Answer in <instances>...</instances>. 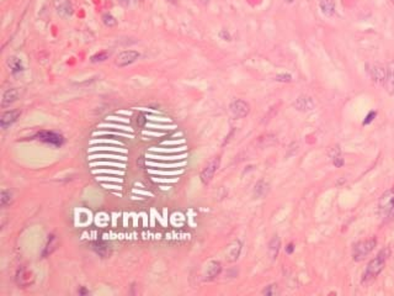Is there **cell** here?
<instances>
[{
    "instance_id": "cell-1",
    "label": "cell",
    "mask_w": 394,
    "mask_h": 296,
    "mask_svg": "<svg viewBox=\"0 0 394 296\" xmlns=\"http://www.w3.org/2000/svg\"><path fill=\"white\" fill-rule=\"evenodd\" d=\"M391 257V249L385 248L377 254L373 259H371L370 263L367 264L366 270H365L364 275H362V284H370L372 283L381 273L385 269L386 263H387L388 258Z\"/></svg>"
},
{
    "instance_id": "cell-2",
    "label": "cell",
    "mask_w": 394,
    "mask_h": 296,
    "mask_svg": "<svg viewBox=\"0 0 394 296\" xmlns=\"http://www.w3.org/2000/svg\"><path fill=\"white\" fill-rule=\"evenodd\" d=\"M378 213L385 222L394 218V187L386 190L378 200Z\"/></svg>"
},
{
    "instance_id": "cell-3",
    "label": "cell",
    "mask_w": 394,
    "mask_h": 296,
    "mask_svg": "<svg viewBox=\"0 0 394 296\" xmlns=\"http://www.w3.org/2000/svg\"><path fill=\"white\" fill-rule=\"evenodd\" d=\"M377 246V239L370 238L365 239V241L357 242L354 247H352V258L355 262H362L367 258L371 254V252L376 248Z\"/></svg>"
},
{
    "instance_id": "cell-4",
    "label": "cell",
    "mask_w": 394,
    "mask_h": 296,
    "mask_svg": "<svg viewBox=\"0 0 394 296\" xmlns=\"http://www.w3.org/2000/svg\"><path fill=\"white\" fill-rule=\"evenodd\" d=\"M366 72L375 83L383 84L386 79V74H387V67L381 63H367Z\"/></svg>"
},
{
    "instance_id": "cell-5",
    "label": "cell",
    "mask_w": 394,
    "mask_h": 296,
    "mask_svg": "<svg viewBox=\"0 0 394 296\" xmlns=\"http://www.w3.org/2000/svg\"><path fill=\"white\" fill-rule=\"evenodd\" d=\"M220 164H221L220 157H216V158L211 159V161L206 164V167L202 169V172H201L200 174V179L201 182H202V184L205 185L210 184L211 180H212L213 177H215L216 172H217L218 168H220Z\"/></svg>"
},
{
    "instance_id": "cell-6",
    "label": "cell",
    "mask_w": 394,
    "mask_h": 296,
    "mask_svg": "<svg viewBox=\"0 0 394 296\" xmlns=\"http://www.w3.org/2000/svg\"><path fill=\"white\" fill-rule=\"evenodd\" d=\"M38 141L45 142L47 145L55 146V147H61L64 143V137L59 133L53 132V131H40L37 135L35 136Z\"/></svg>"
},
{
    "instance_id": "cell-7",
    "label": "cell",
    "mask_w": 394,
    "mask_h": 296,
    "mask_svg": "<svg viewBox=\"0 0 394 296\" xmlns=\"http://www.w3.org/2000/svg\"><path fill=\"white\" fill-rule=\"evenodd\" d=\"M15 283H16L17 287L22 288V289L32 287L33 283H35V275L27 268H20L15 274Z\"/></svg>"
},
{
    "instance_id": "cell-8",
    "label": "cell",
    "mask_w": 394,
    "mask_h": 296,
    "mask_svg": "<svg viewBox=\"0 0 394 296\" xmlns=\"http://www.w3.org/2000/svg\"><path fill=\"white\" fill-rule=\"evenodd\" d=\"M229 110H231V114L236 118H244L248 116L249 112H250V106H249V104L245 100L236 99L229 105Z\"/></svg>"
},
{
    "instance_id": "cell-9",
    "label": "cell",
    "mask_w": 394,
    "mask_h": 296,
    "mask_svg": "<svg viewBox=\"0 0 394 296\" xmlns=\"http://www.w3.org/2000/svg\"><path fill=\"white\" fill-rule=\"evenodd\" d=\"M141 57L140 52L135 50H128V51H123L121 52L120 55L117 56L116 58V66L120 67V68H123V67L131 66L132 63H135L138 58Z\"/></svg>"
},
{
    "instance_id": "cell-10",
    "label": "cell",
    "mask_w": 394,
    "mask_h": 296,
    "mask_svg": "<svg viewBox=\"0 0 394 296\" xmlns=\"http://www.w3.org/2000/svg\"><path fill=\"white\" fill-rule=\"evenodd\" d=\"M293 107L298 110V111L308 112L315 107V102H314L313 98L310 97V95H300L293 102Z\"/></svg>"
},
{
    "instance_id": "cell-11",
    "label": "cell",
    "mask_w": 394,
    "mask_h": 296,
    "mask_svg": "<svg viewBox=\"0 0 394 296\" xmlns=\"http://www.w3.org/2000/svg\"><path fill=\"white\" fill-rule=\"evenodd\" d=\"M241 249H243V243H241L240 241L236 239V241L232 242V243L227 247V251H226L227 261L231 262V263L236 262V259L240 257Z\"/></svg>"
},
{
    "instance_id": "cell-12",
    "label": "cell",
    "mask_w": 394,
    "mask_h": 296,
    "mask_svg": "<svg viewBox=\"0 0 394 296\" xmlns=\"http://www.w3.org/2000/svg\"><path fill=\"white\" fill-rule=\"evenodd\" d=\"M20 115H21V112H20L19 110H10V111L4 112V114L1 115V118H0V127H1L2 130L9 128L10 126H12L17 120H19Z\"/></svg>"
},
{
    "instance_id": "cell-13",
    "label": "cell",
    "mask_w": 394,
    "mask_h": 296,
    "mask_svg": "<svg viewBox=\"0 0 394 296\" xmlns=\"http://www.w3.org/2000/svg\"><path fill=\"white\" fill-rule=\"evenodd\" d=\"M387 74H386V79L383 82V87H385L386 92L390 95H394V62H391L390 64H387Z\"/></svg>"
},
{
    "instance_id": "cell-14",
    "label": "cell",
    "mask_w": 394,
    "mask_h": 296,
    "mask_svg": "<svg viewBox=\"0 0 394 296\" xmlns=\"http://www.w3.org/2000/svg\"><path fill=\"white\" fill-rule=\"evenodd\" d=\"M222 272V264L218 261H212L206 266L205 269V279L206 280H213L218 277Z\"/></svg>"
},
{
    "instance_id": "cell-15",
    "label": "cell",
    "mask_w": 394,
    "mask_h": 296,
    "mask_svg": "<svg viewBox=\"0 0 394 296\" xmlns=\"http://www.w3.org/2000/svg\"><path fill=\"white\" fill-rule=\"evenodd\" d=\"M319 9L326 17H333L336 12V5L334 0H320Z\"/></svg>"
},
{
    "instance_id": "cell-16",
    "label": "cell",
    "mask_w": 394,
    "mask_h": 296,
    "mask_svg": "<svg viewBox=\"0 0 394 296\" xmlns=\"http://www.w3.org/2000/svg\"><path fill=\"white\" fill-rule=\"evenodd\" d=\"M19 90L12 88V89H7L6 92H4L2 94V99H1V107H6L9 105H11L12 102L16 101L19 99Z\"/></svg>"
},
{
    "instance_id": "cell-17",
    "label": "cell",
    "mask_w": 394,
    "mask_h": 296,
    "mask_svg": "<svg viewBox=\"0 0 394 296\" xmlns=\"http://www.w3.org/2000/svg\"><path fill=\"white\" fill-rule=\"evenodd\" d=\"M56 10L61 16H71L73 14V7L69 0H57Z\"/></svg>"
},
{
    "instance_id": "cell-18",
    "label": "cell",
    "mask_w": 394,
    "mask_h": 296,
    "mask_svg": "<svg viewBox=\"0 0 394 296\" xmlns=\"http://www.w3.org/2000/svg\"><path fill=\"white\" fill-rule=\"evenodd\" d=\"M58 244H59L58 237H57L56 235H50V236H48L47 243H46L45 248H43V252H42L43 258H46V257L51 256V254H52L53 252H55L56 249H57Z\"/></svg>"
},
{
    "instance_id": "cell-19",
    "label": "cell",
    "mask_w": 394,
    "mask_h": 296,
    "mask_svg": "<svg viewBox=\"0 0 394 296\" xmlns=\"http://www.w3.org/2000/svg\"><path fill=\"white\" fill-rule=\"evenodd\" d=\"M270 192V185L265 180H259L254 187V195L256 197H266L267 193Z\"/></svg>"
},
{
    "instance_id": "cell-20",
    "label": "cell",
    "mask_w": 394,
    "mask_h": 296,
    "mask_svg": "<svg viewBox=\"0 0 394 296\" xmlns=\"http://www.w3.org/2000/svg\"><path fill=\"white\" fill-rule=\"evenodd\" d=\"M280 248H281V239L277 236H275L269 243V253L271 256V258H276L280 252Z\"/></svg>"
},
{
    "instance_id": "cell-21",
    "label": "cell",
    "mask_w": 394,
    "mask_h": 296,
    "mask_svg": "<svg viewBox=\"0 0 394 296\" xmlns=\"http://www.w3.org/2000/svg\"><path fill=\"white\" fill-rule=\"evenodd\" d=\"M7 66H9L10 72H11L12 74H17L20 73V72L24 71L22 62L16 57H10L9 61H7Z\"/></svg>"
},
{
    "instance_id": "cell-22",
    "label": "cell",
    "mask_w": 394,
    "mask_h": 296,
    "mask_svg": "<svg viewBox=\"0 0 394 296\" xmlns=\"http://www.w3.org/2000/svg\"><path fill=\"white\" fill-rule=\"evenodd\" d=\"M92 248L96 252L97 254H100L101 257H107L110 254V246L109 244L104 243V242H95L92 244Z\"/></svg>"
},
{
    "instance_id": "cell-23",
    "label": "cell",
    "mask_w": 394,
    "mask_h": 296,
    "mask_svg": "<svg viewBox=\"0 0 394 296\" xmlns=\"http://www.w3.org/2000/svg\"><path fill=\"white\" fill-rule=\"evenodd\" d=\"M12 202V194L11 192L6 189L1 190V195H0V205L1 207H6L7 205H10Z\"/></svg>"
},
{
    "instance_id": "cell-24",
    "label": "cell",
    "mask_w": 394,
    "mask_h": 296,
    "mask_svg": "<svg viewBox=\"0 0 394 296\" xmlns=\"http://www.w3.org/2000/svg\"><path fill=\"white\" fill-rule=\"evenodd\" d=\"M262 295H266V296H275L279 294V287H277V284H270L267 285L266 288H265L264 290L261 292Z\"/></svg>"
},
{
    "instance_id": "cell-25",
    "label": "cell",
    "mask_w": 394,
    "mask_h": 296,
    "mask_svg": "<svg viewBox=\"0 0 394 296\" xmlns=\"http://www.w3.org/2000/svg\"><path fill=\"white\" fill-rule=\"evenodd\" d=\"M102 21H104V24L109 27H113L117 25V20H116L111 14L102 15Z\"/></svg>"
},
{
    "instance_id": "cell-26",
    "label": "cell",
    "mask_w": 394,
    "mask_h": 296,
    "mask_svg": "<svg viewBox=\"0 0 394 296\" xmlns=\"http://www.w3.org/2000/svg\"><path fill=\"white\" fill-rule=\"evenodd\" d=\"M118 2L125 7H135L140 4L141 0H118Z\"/></svg>"
},
{
    "instance_id": "cell-27",
    "label": "cell",
    "mask_w": 394,
    "mask_h": 296,
    "mask_svg": "<svg viewBox=\"0 0 394 296\" xmlns=\"http://www.w3.org/2000/svg\"><path fill=\"white\" fill-rule=\"evenodd\" d=\"M376 117H377V111L372 110V111H370L366 115V117H365V120H364V122H362V125H364V126L370 125L371 122H373V120H375Z\"/></svg>"
},
{
    "instance_id": "cell-28",
    "label": "cell",
    "mask_w": 394,
    "mask_h": 296,
    "mask_svg": "<svg viewBox=\"0 0 394 296\" xmlns=\"http://www.w3.org/2000/svg\"><path fill=\"white\" fill-rule=\"evenodd\" d=\"M109 57V55H107L106 52H100V53H96V55H94L91 57V62L92 63H96V62H102L105 61V59H107Z\"/></svg>"
},
{
    "instance_id": "cell-29",
    "label": "cell",
    "mask_w": 394,
    "mask_h": 296,
    "mask_svg": "<svg viewBox=\"0 0 394 296\" xmlns=\"http://www.w3.org/2000/svg\"><path fill=\"white\" fill-rule=\"evenodd\" d=\"M333 164L336 167V168H341V167L344 166L345 159L342 158L341 154H338V156L333 157Z\"/></svg>"
},
{
    "instance_id": "cell-30",
    "label": "cell",
    "mask_w": 394,
    "mask_h": 296,
    "mask_svg": "<svg viewBox=\"0 0 394 296\" xmlns=\"http://www.w3.org/2000/svg\"><path fill=\"white\" fill-rule=\"evenodd\" d=\"M275 79L277 82H282V83H290V82H292V76H290V74H279Z\"/></svg>"
},
{
    "instance_id": "cell-31",
    "label": "cell",
    "mask_w": 394,
    "mask_h": 296,
    "mask_svg": "<svg viewBox=\"0 0 394 296\" xmlns=\"http://www.w3.org/2000/svg\"><path fill=\"white\" fill-rule=\"evenodd\" d=\"M286 253L287 254H292L293 252H295V244L293 243H288L287 246H286Z\"/></svg>"
},
{
    "instance_id": "cell-32",
    "label": "cell",
    "mask_w": 394,
    "mask_h": 296,
    "mask_svg": "<svg viewBox=\"0 0 394 296\" xmlns=\"http://www.w3.org/2000/svg\"><path fill=\"white\" fill-rule=\"evenodd\" d=\"M283 1H285V2H287V4H292V2L295 1V0H283Z\"/></svg>"
},
{
    "instance_id": "cell-33",
    "label": "cell",
    "mask_w": 394,
    "mask_h": 296,
    "mask_svg": "<svg viewBox=\"0 0 394 296\" xmlns=\"http://www.w3.org/2000/svg\"><path fill=\"white\" fill-rule=\"evenodd\" d=\"M169 2H171V4H176L177 2V0H168Z\"/></svg>"
},
{
    "instance_id": "cell-34",
    "label": "cell",
    "mask_w": 394,
    "mask_h": 296,
    "mask_svg": "<svg viewBox=\"0 0 394 296\" xmlns=\"http://www.w3.org/2000/svg\"><path fill=\"white\" fill-rule=\"evenodd\" d=\"M392 2H393V4H394V0H392Z\"/></svg>"
}]
</instances>
